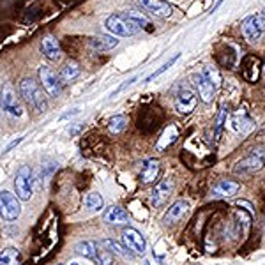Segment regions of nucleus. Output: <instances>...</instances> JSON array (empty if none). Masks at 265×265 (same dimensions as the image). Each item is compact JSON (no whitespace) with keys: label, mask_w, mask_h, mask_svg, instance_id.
<instances>
[{"label":"nucleus","mask_w":265,"mask_h":265,"mask_svg":"<svg viewBox=\"0 0 265 265\" xmlns=\"http://www.w3.org/2000/svg\"><path fill=\"white\" fill-rule=\"evenodd\" d=\"M94 262H96L97 265H113V256H111V253L108 251V249H105V247L99 244Z\"/></svg>","instance_id":"29"},{"label":"nucleus","mask_w":265,"mask_h":265,"mask_svg":"<svg viewBox=\"0 0 265 265\" xmlns=\"http://www.w3.org/2000/svg\"><path fill=\"white\" fill-rule=\"evenodd\" d=\"M226 117H228V106L221 105L219 111H217L216 122H214V138H216V140L221 138V132H223V128H225V124H226Z\"/></svg>","instance_id":"25"},{"label":"nucleus","mask_w":265,"mask_h":265,"mask_svg":"<svg viewBox=\"0 0 265 265\" xmlns=\"http://www.w3.org/2000/svg\"><path fill=\"white\" fill-rule=\"evenodd\" d=\"M18 88H20V94H22L23 99H25L35 111L44 113V111L48 110V97L44 94L43 87H41L35 80L23 78L22 81H20V87Z\"/></svg>","instance_id":"1"},{"label":"nucleus","mask_w":265,"mask_h":265,"mask_svg":"<svg viewBox=\"0 0 265 265\" xmlns=\"http://www.w3.org/2000/svg\"><path fill=\"white\" fill-rule=\"evenodd\" d=\"M105 205V200L99 193H88L85 196V209L90 212H99Z\"/></svg>","instance_id":"26"},{"label":"nucleus","mask_w":265,"mask_h":265,"mask_svg":"<svg viewBox=\"0 0 265 265\" xmlns=\"http://www.w3.org/2000/svg\"><path fill=\"white\" fill-rule=\"evenodd\" d=\"M14 189L16 196L23 202H28L34 193V175H32L30 166H22L14 177Z\"/></svg>","instance_id":"5"},{"label":"nucleus","mask_w":265,"mask_h":265,"mask_svg":"<svg viewBox=\"0 0 265 265\" xmlns=\"http://www.w3.org/2000/svg\"><path fill=\"white\" fill-rule=\"evenodd\" d=\"M196 103H198L196 94L191 92V90H187V88L181 90V92L175 96V108H177V111L182 113V115L191 113V111L196 108Z\"/></svg>","instance_id":"11"},{"label":"nucleus","mask_w":265,"mask_h":265,"mask_svg":"<svg viewBox=\"0 0 265 265\" xmlns=\"http://www.w3.org/2000/svg\"><path fill=\"white\" fill-rule=\"evenodd\" d=\"M262 14H264V18H265V9H264V13H262Z\"/></svg>","instance_id":"38"},{"label":"nucleus","mask_w":265,"mask_h":265,"mask_svg":"<svg viewBox=\"0 0 265 265\" xmlns=\"http://www.w3.org/2000/svg\"><path fill=\"white\" fill-rule=\"evenodd\" d=\"M37 76H39V83L43 87V90L48 96L52 97H58L62 92V81L58 78V75L52 67L48 66H41L39 71H37Z\"/></svg>","instance_id":"6"},{"label":"nucleus","mask_w":265,"mask_h":265,"mask_svg":"<svg viewBox=\"0 0 265 265\" xmlns=\"http://www.w3.org/2000/svg\"><path fill=\"white\" fill-rule=\"evenodd\" d=\"M143 265H150V262H145V264H143Z\"/></svg>","instance_id":"37"},{"label":"nucleus","mask_w":265,"mask_h":265,"mask_svg":"<svg viewBox=\"0 0 265 265\" xmlns=\"http://www.w3.org/2000/svg\"><path fill=\"white\" fill-rule=\"evenodd\" d=\"M264 69H265V66H264Z\"/></svg>","instance_id":"39"},{"label":"nucleus","mask_w":265,"mask_h":265,"mask_svg":"<svg viewBox=\"0 0 265 265\" xmlns=\"http://www.w3.org/2000/svg\"><path fill=\"white\" fill-rule=\"evenodd\" d=\"M187 211H189V203L186 202V200H177V202L173 203V205H170V209L164 212L163 223L164 225H173L177 221H181L182 217L187 214Z\"/></svg>","instance_id":"13"},{"label":"nucleus","mask_w":265,"mask_h":265,"mask_svg":"<svg viewBox=\"0 0 265 265\" xmlns=\"http://www.w3.org/2000/svg\"><path fill=\"white\" fill-rule=\"evenodd\" d=\"M244 78L247 80V81H256L258 80V75H260V62H258V58L255 57H247L246 62H244Z\"/></svg>","instance_id":"23"},{"label":"nucleus","mask_w":265,"mask_h":265,"mask_svg":"<svg viewBox=\"0 0 265 265\" xmlns=\"http://www.w3.org/2000/svg\"><path fill=\"white\" fill-rule=\"evenodd\" d=\"M67 265H80V264H76V262H73V264H67Z\"/></svg>","instance_id":"36"},{"label":"nucleus","mask_w":265,"mask_h":265,"mask_svg":"<svg viewBox=\"0 0 265 265\" xmlns=\"http://www.w3.org/2000/svg\"><path fill=\"white\" fill-rule=\"evenodd\" d=\"M22 140H23V138H16V140H14V141H11V143H9V145L5 147V150H4L5 154H7V152H11V150H13L16 145H20V143H22Z\"/></svg>","instance_id":"34"},{"label":"nucleus","mask_w":265,"mask_h":265,"mask_svg":"<svg viewBox=\"0 0 265 265\" xmlns=\"http://www.w3.org/2000/svg\"><path fill=\"white\" fill-rule=\"evenodd\" d=\"M205 78L211 81L214 87H219L221 85V75H219V71H217V67H214V66H205V69H203V73H202Z\"/></svg>","instance_id":"30"},{"label":"nucleus","mask_w":265,"mask_h":265,"mask_svg":"<svg viewBox=\"0 0 265 265\" xmlns=\"http://www.w3.org/2000/svg\"><path fill=\"white\" fill-rule=\"evenodd\" d=\"M128 128V117L126 115H113L110 120H108V129L113 134H120L124 129Z\"/></svg>","instance_id":"28"},{"label":"nucleus","mask_w":265,"mask_h":265,"mask_svg":"<svg viewBox=\"0 0 265 265\" xmlns=\"http://www.w3.org/2000/svg\"><path fill=\"white\" fill-rule=\"evenodd\" d=\"M105 26L111 35H119V37H129V35L138 34V32L143 28V26H141L134 18L129 16L128 13H119V14L108 16Z\"/></svg>","instance_id":"2"},{"label":"nucleus","mask_w":265,"mask_h":265,"mask_svg":"<svg viewBox=\"0 0 265 265\" xmlns=\"http://www.w3.org/2000/svg\"><path fill=\"white\" fill-rule=\"evenodd\" d=\"M179 57H181V53H175V55H173V57L170 58V60H168L166 64H163V66L159 67L158 71H154V73H152V75H150V76H147V78H145L147 83H149V81H152V80H156V78H158V76H161V75H163V73H164V71L170 69V67H172L177 60H179Z\"/></svg>","instance_id":"32"},{"label":"nucleus","mask_w":265,"mask_h":265,"mask_svg":"<svg viewBox=\"0 0 265 265\" xmlns=\"http://www.w3.org/2000/svg\"><path fill=\"white\" fill-rule=\"evenodd\" d=\"M179 138V129H177L175 124H170L166 129L163 131V134L158 138V143H156V150L158 152H164L170 145H173Z\"/></svg>","instance_id":"18"},{"label":"nucleus","mask_w":265,"mask_h":265,"mask_svg":"<svg viewBox=\"0 0 265 265\" xmlns=\"http://www.w3.org/2000/svg\"><path fill=\"white\" fill-rule=\"evenodd\" d=\"M265 166V143L256 145L247 152L246 158H242L235 164V173L238 175H251V173L260 172Z\"/></svg>","instance_id":"3"},{"label":"nucleus","mask_w":265,"mask_h":265,"mask_svg":"<svg viewBox=\"0 0 265 265\" xmlns=\"http://www.w3.org/2000/svg\"><path fill=\"white\" fill-rule=\"evenodd\" d=\"M20 264V251L16 247H5L0 253V265H18Z\"/></svg>","instance_id":"27"},{"label":"nucleus","mask_w":265,"mask_h":265,"mask_svg":"<svg viewBox=\"0 0 265 265\" xmlns=\"http://www.w3.org/2000/svg\"><path fill=\"white\" fill-rule=\"evenodd\" d=\"M173 191V181L172 179H164L159 184H156V187L150 193V205L152 207H161L166 203V200L170 198V194Z\"/></svg>","instance_id":"10"},{"label":"nucleus","mask_w":265,"mask_h":265,"mask_svg":"<svg viewBox=\"0 0 265 265\" xmlns=\"http://www.w3.org/2000/svg\"><path fill=\"white\" fill-rule=\"evenodd\" d=\"M159 161L154 158H150L145 161V164H143V168H141V173H140V181L141 184H152V182H156V179L159 177Z\"/></svg>","instance_id":"17"},{"label":"nucleus","mask_w":265,"mask_h":265,"mask_svg":"<svg viewBox=\"0 0 265 265\" xmlns=\"http://www.w3.org/2000/svg\"><path fill=\"white\" fill-rule=\"evenodd\" d=\"M105 223H108V225H115V226L128 225V223H129V214L124 211V209L113 207V205H111V207L105 212Z\"/></svg>","instance_id":"20"},{"label":"nucleus","mask_w":265,"mask_h":265,"mask_svg":"<svg viewBox=\"0 0 265 265\" xmlns=\"http://www.w3.org/2000/svg\"><path fill=\"white\" fill-rule=\"evenodd\" d=\"M0 105H2V110H5L9 117L18 119V117L23 115V106L20 103V96H18L14 87L9 81H5L0 88Z\"/></svg>","instance_id":"4"},{"label":"nucleus","mask_w":265,"mask_h":265,"mask_svg":"<svg viewBox=\"0 0 265 265\" xmlns=\"http://www.w3.org/2000/svg\"><path fill=\"white\" fill-rule=\"evenodd\" d=\"M251 119H249V115H247L246 108L242 110H238L237 113L232 117V129L235 132H246L247 129H251Z\"/></svg>","instance_id":"21"},{"label":"nucleus","mask_w":265,"mask_h":265,"mask_svg":"<svg viewBox=\"0 0 265 265\" xmlns=\"http://www.w3.org/2000/svg\"><path fill=\"white\" fill-rule=\"evenodd\" d=\"M194 85H196V90H198V96L203 103H212L214 96H216V87L209 81L203 75H196L194 76Z\"/></svg>","instance_id":"14"},{"label":"nucleus","mask_w":265,"mask_h":265,"mask_svg":"<svg viewBox=\"0 0 265 265\" xmlns=\"http://www.w3.org/2000/svg\"><path fill=\"white\" fill-rule=\"evenodd\" d=\"M242 32L249 43H256L265 32V18L264 14H249L244 18Z\"/></svg>","instance_id":"8"},{"label":"nucleus","mask_w":265,"mask_h":265,"mask_svg":"<svg viewBox=\"0 0 265 265\" xmlns=\"http://www.w3.org/2000/svg\"><path fill=\"white\" fill-rule=\"evenodd\" d=\"M134 81H136V76H132V78H129L128 81H124V83L120 85V87L117 88V90H115V92H111V97H115V96H117V94H119V92H122L124 88H128L129 85H132V83H134Z\"/></svg>","instance_id":"33"},{"label":"nucleus","mask_w":265,"mask_h":265,"mask_svg":"<svg viewBox=\"0 0 265 265\" xmlns=\"http://www.w3.org/2000/svg\"><path fill=\"white\" fill-rule=\"evenodd\" d=\"M101 246L105 247V249H108V251H113V253H117V255H120V256H129V258H132V255H129L124 247H120L119 244L115 242V240H111V238H105V240H101Z\"/></svg>","instance_id":"31"},{"label":"nucleus","mask_w":265,"mask_h":265,"mask_svg":"<svg viewBox=\"0 0 265 265\" xmlns=\"http://www.w3.org/2000/svg\"><path fill=\"white\" fill-rule=\"evenodd\" d=\"M78 76H80V66L73 60L66 62V64L60 67V73H58V78H60L62 83H71V81H75Z\"/></svg>","instance_id":"22"},{"label":"nucleus","mask_w":265,"mask_h":265,"mask_svg":"<svg viewBox=\"0 0 265 265\" xmlns=\"http://www.w3.org/2000/svg\"><path fill=\"white\" fill-rule=\"evenodd\" d=\"M122 242L126 246V249H131L134 251L136 255H143L145 253V247H147V242H145V237L134 228H126L122 232Z\"/></svg>","instance_id":"9"},{"label":"nucleus","mask_w":265,"mask_h":265,"mask_svg":"<svg viewBox=\"0 0 265 265\" xmlns=\"http://www.w3.org/2000/svg\"><path fill=\"white\" fill-rule=\"evenodd\" d=\"M20 214H22L20 198L11 191H2L0 193V217L5 221H14Z\"/></svg>","instance_id":"7"},{"label":"nucleus","mask_w":265,"mask_h":265,"mask_svg":"<svg viewBox=\"0 0 265 265\" xmlns=\"http://www.w3.org/2000/svg\"><path fill=\"white\" fill-rule=\"evenodd\" d=\"M240 184L235 181H219L214 187H212V196L214 198H230L234 194L238 193Z\"/></svg>","instance_id":"16"},{"label":"nucleus","mask_w":265,"mask_h":265,"mask_svg":"<svg viewBox=\"0 0 265 265\" xmlns=\"http://www.w3.org/2000/svg\"><path fill=\"white\" fill-rule=\"evenodd\" d=\"M41 53H43L48 60H58V58L62 57V48L57 37L46 35L43 39V43H41Z\"/></svg>","instance_id":"15"},{"label":"nucleus","mask_w":265,"mask_h":265,"mask_svg":"<svg viewBox=\"0 0 265 265\" xmlns=\"http://www.w3.org/2000/svg\"><path fill=\"white\" fill-rule=\"evenodd\" d=\"M140 5L145 9L147 13L154 14L158 18H168L173 13V9L170 4H166L164 0H138Z\"/></svg>","instance_id":"12"},{"label":"nucleus","mask_w":265,"mask_h":265,"mask_svg":"<svg viewBox=\"0 0 265 265\" xmlns=\"http://www.w3.org/2000/svg\"><path fill=\"white\" fill-rule=\"evenodd\" d=\"M221 4H223V0H219V2H217V4H216V5H214V7H212V9H211V13H214V11H216V9H217V7H219V5H221Z\"/></svg>","instance_id":"35"},{"label":"nucleus","mask_w":265,"mask_h":265,"mask_svg":"<svg viewBox=\"0 0 265 265\" xmlns=\"http://www.w3.org/2000/svg\"><path fill=\"white\" fill-rule=\"evenodd\" d=\"M96 251H97V244L92 242V240H81V242L76 244V253L88 258V260L96 258Z\"/></svg>","instance_id":"24"},{"label":"nucleus","mask_w":265,"mask_h":265,"mask_svg":"<svg viewBox=\"0 0 265 265\" xmlns=\"http://www.w3.org/2000/svg\"><path fill=\"white\" fill-rule=\"evenodd\" d=\"M119 44V39H115L113 35H96V37H88V46L96 52H106L111 50Z\"/></svg>","instance_id":"19"}]
</instances>
